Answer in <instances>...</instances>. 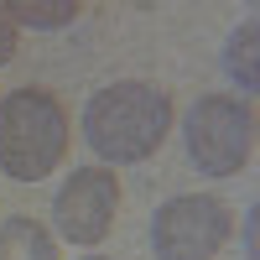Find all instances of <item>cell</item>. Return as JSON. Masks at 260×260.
<instances>
[{
	"mask_svg": "<svg viewBox=\"0 0 260 260\" xmlns=\"http://www.w3.org/2000/svg\"><path fill=\"white\" fill-rule=\"evenodd\" d=\"M255 42H260V26H255V21H245V26L229 37V73L240 78L245 94H255Z\"/></svg>",
	"mask_w": 260,
	"mask_h": 260,
	"instance_id": "cell-8",
	"label": "cell"
},
{
	"mask_svg": "<svg viewBox=\"0 0 260 260\" xmlns=\"http://www.w3.org/2000/svg\"><path fill=\"white\" fill-rule=\"evenodd\" d=\"M68 156V115L47 89L0 94V172L11 182H42Z\"/></svg>",
	"mask_w": 260,
	"mask_h": 260,
	"instance_id": "cell-2",
	"label": "cell"
},
{
	"mask_svg": "<svg viewBox=\"0 0 260 260\" xmlns=\"http://www.w3.org/2000/svg\"><path fill=\"white\" fill-rule=\"evenodd\" d=\"M6 16L21 26H37V31H52V26H73L78 21V6L73 0H57V6H31V0H6Z\"/></svg>",
	"mask_w": 260,
	"mask_h": 260,
	"instance_id": "cell-7",
	"label": "cell"
},
{
	"mask_svg": "<svg viewBox=\"0 0 260 260\" xmlns=\"http://www.w3.org/2000/svg\"><path fill=\"white\" fill-rule=\"evenodd\" d=\"M167 130H172V99L156 83H141V78L104 83L83 104V141L110 167H130V161L156 156Z\"/></svg>",
	"mask_w": 260,
	"mask_h": 260,
	"instance_id": "cell-1",
	"label": "cell"
},
{
	"mask_svg": "<svg viewBox=\"0 0 260 260\" xmlns=\"http://www.w3.org/2000/svg\"><path fill=\"white\" fill-rule=\"evenodd\" d=\"M16 37H21V31H16V21L6 16V6H0V62H11V57H16Z\"/></svg>",
	"mask_w": 260,
	"mask_h": 260,
	"instance_id": "cell-9",
	"label": "cell"
},
{
	"mask_svg": "<svg viewBox=\"0 0 260 260\" xmlns=\"http://www.w3.org/2000/svg\"><path fill=\"white\" fill-rule=\"evenodd\" d=\"M89 260H104V255H89Z\"/></svg>",
	"mask_w": 260,
	"mask_h": 260,
	"instance_id": "cell-10",
	"label": "cell"
},
{
	"mask_svg": "<svg viewBox=\"0 0 260 260\" xmlns=\"http://www.w3.org/2000/svg\"><path fill=\"white\" fill-rule=\"evenodd\" d=\"M234 234V213L213 192H177L151 219V250L156 260H219Z\"/></svg>",
	"mask_w": 260,
	"mask_h": 260,
	"instance_id": "cell-4",
	"label": "cell"
},
{
	"mask_svg": "<svg viewBox=\"0 0 260 260\" xmlns=\"http://www.w3.org/2000/svg\"><path fill=\"white\" fill-rule=\"evenodd\" d=\"M0 260H57V245L37 219L16 213V219L0 224Z\"/></svg>",
	"mask_w": 260,
	"mask_h": 260,
	"instance_id": "cell-6",
	"label": "cell"
},
{
	"mask_svg": "<svg viewBox=\"0 0 260 260\" xmlns=\"http://www.w3.org/2000/svg\"><path fill=\"white\" fill-rule=\"evenodd\" d=\"M120 208V182L110 167H73V177L52 198V224L68 245H99L115 224Z\"/></svg>",
	"mask_w": 260,
	"mask_h": 260,
	"instance_id": "cell-5",
	"label": "cell"
},
{
	"mask_svg": "<svg viewBox=\"0 0 260 260\" xmlns=\"http://www.w3.org/2000/svg\"><path fill=\"white\" fill-rule=\"evenodd\" d=\"M182 136H187V161L203 177H234L255 151V115L234 94H203L187 110Z\"/></svg>",
	"mask_w": 260,
	"mask_h": 260,
	"instance_id": "cell-3",
	"label": "cell"
}]
</instances>
